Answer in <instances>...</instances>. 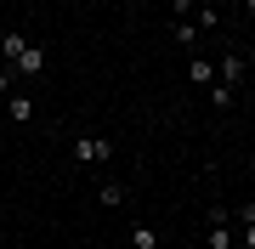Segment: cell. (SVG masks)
Here are the masks:
<instances>
[{"mask_svg":"<svg viewBox=\"0 0 255 249\" xmlns=\"http://www.w3.org/2000/svg\"><path fill=\"white\" fill-rule=\"evenodd\" d=\"M74 159H80V165H108V159H114V142L108 136H74Z\"/></svg>","mask_w":255,"mask_h":249,"instance_id":"cell-1","label":"cell"},{"mask_svg":"<svg viewBox=\"0 0 255 249\" xmlns=\"http://www.w3.org/2000/svg\"><path fill=\"white\" fill-rule=\"evenodd\" d=\"M176 40H182V46H193V40H199V23L182 17V23H176Z\"/></svg>","mask_w":255,"mask_h":249,"instance_id":"cell-9","label":"cell"},{"mask_svg":"<svg viewBox=\"0 0 255 249\" xmlns=\"http://www.w3.org/2000/svg\"><path fill=\"white\" fill-rule=\"evenodd\" d=\"M244 11H250V17H255V0H244Z\"/></svg>","mask_w":255,"mask_h":249,"instance_id":"cell-13","label":"cell"},{"mask_svg":"<svg viewBox=\"0 0 255 249\" xmlns=\"http://www.w3.org/2000/svg\"><path fill=\"white\" fill-rule=\"evenodd\" d=\"M11 80H17V74H0V96H11Z\"/></svg>","mask_w":255,"mask_h":249,"instance_id":"cell-11","label":"cell"},{"mask_svg":"<svg viewBox=\"0 0 255 249\" xmlns=\"http://www.w3.org/2000/svg\"><path fill=\"white\" fill-rule=\"evenodd\" d=\"M6 113H11V125H28V119H34V102H28L23 91H11L6 96Z\"/></svg>","mask_w":255,"mask_h":249,"instance_id":"cell-5","label":"cell"},{"mask_svg":"<svg viewBox=\"0 0 255 249\" xmlns=\"http://www.w3.org/2000/svg\"><path fill=\"white\" fill-rule=\"evenodd\" d=\"M11 74H17V80H34V74H46V46H23V57L11 63Z\"/></svg>","mask_w":255,"mask_h":249,"instance_id":"cell-2","label":"cell"},{"mask_svg":"<svg viewBox=\"0 0 255 249\" xmlns=\"http://www.w3.org/2000/svg\"><path fill=\"white\" fill-rule=\"evenodd\" d=\"M170 6H176V23H182V17H193V11H199V0H170Z\"/></svg>","mask_w":255,"mask_h":249,"instance_id":"cell-10","label":"cell"},{"mask_svg":"<svg viewBox=\"0 0 255 249\" xmlns=\"http://www.w3.org/2000/svg\"><path fill=\"white\" fill-rule=\"evenodd\" d=\"M244 244H250V249H255V221H244Z\"/></svg>","mask_w":255,"mask_h":249,"instance_id":"cell-12","label":"cell"},{"mask_svg":"<svg viewBox=\"0 0 255 249\" xmlns=\"http://www.w3.org/2000/svg\"><path fill=\"white\" fill-rule=\"evenodd\" d=\"M130 249H159V227H136V232H130Z\"/></svg>","mask_w":255,"mask_h":249,"instance_id":"cell-7","label":"cell"},{"mask_svg":"<svg viewBox=\"0 0 255 249\" xmlns=\"http://www.w3.org/2000/svg\"><path fill=\"white\" fill-rule=\"evenodd\" d=\"M119 249H130V244H119Z\"/></svg>","mask_w":255,"mask_h":249,"instance_id":"cell-15","label":"cell"},{"mask_svg":"<svg viewBox=\"0 0 255 249\" xmlns=\"http://www.w3.org/2000/svg\"><path fill=\"white\" fill-rule=\"evenodd\" d=\"M187 80L210 91V85H216V63H210V57H193V63H187Z\"/></svg>","mask_w":255,"mask_h":249,"instance_id":"cell-6","label":"cell"},{"mask_svg":"<svg viewBox=\"0 0 255 249\" xmlns=\"http://www.w3.org/2000/svg\"><path fill=\"white\" fill-rule=\"evenodd\" d=\"M97 198L108 204V210H119V204H125V187H119V181H102V187H97Z\"/></svg>","mask_w":255,"mask_h":249,"instance_id":"cell-8","label":"cell"},{"mask_svg":"<svg viewBox=\"0 0 255 249\" xmlns=\"http://www.w3.org/2000/svg\"><path fill=\"white\" fill-rule=\"evenodd\" d=\"M199 6H216V0H199Z\"/></svg>","mask_w":255,"mask_h":249,"instance_id":"cell-14","label":"cell"},{"mask_svg":"<svg viewBox=\"0 0 255 249\" xmlns=\"http://www.w3.org/2000/svg\"><path fill=\"white\" fill-rule=\"evenodd\" d=\"M238 80H244V51H227L216 63V85H227V91H238Z\"/></svg>","mask_w":255,"mask_h":249,"instance_id":"cell-3","label":"cell"},{"mask_svg":"<svg viewBox=\"0 0 255 249\" xmlns=\"http://www.w3.org/2000/svg\"><path fill=\"white\" fill-rule=\"evenodd\" d=\"M210 249H233V232H227V210H210Z\"/></svg>","mask_w":255,"mask_h":249,"instance_id":"cell-4","label":"cell"}]
</instances>
